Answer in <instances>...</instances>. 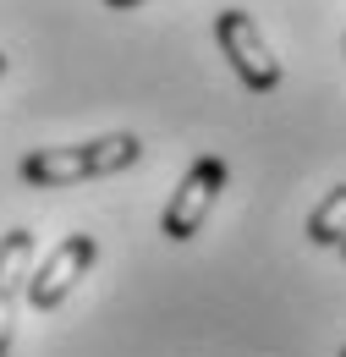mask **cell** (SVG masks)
I'll return each mask as SVG.
<instances>
[{"mask_svg":"<svg viewBox=\"0 0 346 357\" xmlns=\"http://www.w3.org/2000/svg\"><path fill=\"white\" fill-rule=\"evenodd\" d=\"M143 143L132 132H110V137H93V143H66V149H33L17 176L28 187H72V181H99V176H116L137 165Z\"/></svg>","mask_w":346,"mask_h":357,"instance_id":"1","label":"cell"},{"mask_svg":"<svg viewBox=\"0 0 346 357\" xmlns=\"http://www.w3.org/2000/svg\"><path fill=\"white\" fill-rule=\"evenodd\" d=\"M215 39H220V55L231 61V72L242 77V89L248 93H269L280 89V77H286V66H280V55L269 50V39L259 33V22L248 17V11H220L215 17Z\"/></svg>","mask_w":346,"mask_h":357,"instance_id":"2","label":"cell"},{"mask_svg":"<svg viewBox=\"0 0 346 357\" xmlns=\"http://www.w3.org/2000/svg\"><path fill=\"white\" fill-rule=\"evenodd\" d=\"M220 187H225V160L220 154H198L193 165H187V176L176 181L171 204H165V220H160V236H171V242H193L204 220H209V209H215Z\"/></svg>","mask_w":346,"mask_h":357,"instance_id":"3","label":"cell"},{"mask_svg":"<svg viewBox=\"0 0 346 357\" xmlns=\"http://www.w3.org/2000/svg\"><path fill=\"white\" fill-rule=\"evenodd\" d=\"M93 259H99V242H93L88 231H72L66 242H55V253L28 275V308H39V313L61 308V303L72 297V286L88 275Z\"/></svg>","mask_w":346,"mask_h":357,"instance_id":"4","label":"cell"},{"mask_svg":"<svg viewBox=\"0 0 346 357\" xmlns=\"http://www.w3.org/2000/svg\"><path fill=\"white\" fill-rule=\"evenodd\" d=\"M33 253H39V236L28 225H11L0 236V357L11 352V330H17V303L28 291V275H33Z\"/></svg>","mask_w":346,"mask_h":357,"instance_id":"5","label":"cell"},{"mask_svg":"<svg viewBox=\"0 0 346 357\" xmlns=\"http://www.w3.org/2000/svg\"><path fill=\"white\" fill-rule=\"evenodd\" d=\"M308 242H319V248H341L346 242V181L330 187V192L313 204V215H308Z\"/></svg>","mask_w":346,"mask_h":357,"instance_id":"6","label":"cell"},{"mask_svg":"<svg viewBox=\"0 0 346 357\" xmlns=\"http://www.w3.org/2000/svg\"><path fill=\"white\" fill-rule=\"evenodd\" d=\"M105 6H116V11H132V6H149V0H105Z\"/></svg>","mask_w":346,"mask_h":357,"instance_id":"7","label":"cell"},{"mask_svg":"<svg viewBox=\"0 0 346 357\" xmlns=\"http://www.w3.org/2000/svg\"><path fill=\"white\" fill-rule=\"evenodd\" d=\"M0 77H6V50H0Z\"/></svg>","mask_w":346,"mask_h":357,"instance_id":"8","label":"cell"},{"mask_svg":"<svg viewBox=\"0 0 346 357\" xmlns=\"http://www.w3.org/2000/svg\"><path fill=\"white\" fill-rule=\"evenodd\" d=\"M341 259H346V242H341Z\"/></svg>","mask_w":346,"mask_h":357,"instance_id":"9","label":"cell"},{"mask_svg":"<svg viewBox=\"0 0 346 357\" xmlns=\"http://www.w3.org/2000/svg\"><path fill=\"white\" fill-rule=\"evenodd\" d=\"M341 357H346V347H341Z\"/></svg>","mask_w":346,"mask_h":357,"instance_id":"10","label":"cell"}]
</instances>
